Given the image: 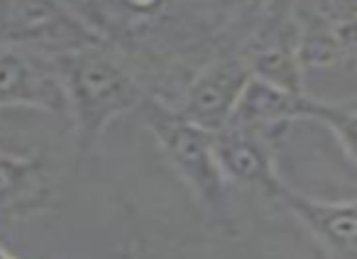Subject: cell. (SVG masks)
<instances>
[{
	"label": "cell",
	"mask_w": 357,
	"mask_h": 259,
	"mask_svg": "<svg viewBox=\"0 0 357 259\" xmlns=\"http://www.w3.org/2000/svg\"><path fill=\"white\" fill-rule=\"evenodd\" d=\"M50 64L64 88L66 115L74 123L79 157L91 155L108 125L137 110L149 95L137 71L105 42L50 56Z\"/></svg>",
	"instance_id": "6da1fadb"
},
{
	"label": "cell",
	"mask_w": 357,
	"mask_h": 259,
	"mask_svg": "<svg viewBox=\"0 0 357 259\" xmlns=\"http://www.w3.org/2000/svg\"><path fill=\"white\" fill-rule=\"evenodd\" d=\"M139 118L157 140L169 166L196 196L201 205L223 228H233V213L228 203V181L218 166L213 152V135L196 127L172 103L149 93L137 108Z\"/></svg>",
	"instance_id": "7a4b0ae2"
},
{
	"label": "cell",
	"mask_w": 357,
	"mask_h": 259,
	"mask_svg": "<svg viewBox=\"0 0 357 259\" xmlns=\"http://www.w3.org/2000/svg\"><path fill=\"white\" fill-rule=\"evenodd\" d=\"M355 103H331V100L311 98L303 93H289L272 84H264L250 76L228 125L252 127L267 132L279 125H289L294 120H311L321 123L335 135L340 150L350 162H355Z\"/></svg>",
	"instance_id": "3957f363"
},
{
	"label": "cell",
	"mask_w": 357,
	"mask_h": 259,
	"mask_svg": "<svg viewBox=\"0 0 357 259\" xmlns=\"http://www.w3.org/2000/svg\"><path fill=\"white\" fill-rule=\"evenodd\" d=\"M0 45L56 56L103 40L64 0H0Z\"/></svg>",
	"instance_id": "277c9868"
},
{
	"label": "cell",
	"mask_w": 357,
	"mask_h": 259,
	"mask_svg": "<svg viewBox=\"0 0 357 259\" xmlns=\"http://www.w3.org/2000/svg\"><path fill=\"white\" fill-rule=\"evenodd\" d=\"M238 56L245 61L252 79L289 93L306 91V76L298 61V22L291 0H277V6L262 17L257 30L240 47Z\"/></svg>",
	"instance_id": "5b68a950"
},
{
	"label": "cell",
	"mask_w": 357,
	"mask_h": 259,
	"mask_svg": "<svg viewBox=\"0 0 357 259\" xmlns=\"http://www.w3.org/2000/svg\"><path fill=\"white\" fill-rule=\"evenodd\" d=\"M250 69L238 54L213 56L186 84L174 108L206 132H218L230 123L235 105L250 81Z\"/></svg>",
	"instance_id": "8992f818"
},
{
	"label": "cell",
	"mask_w": 357,
	"mask_h": 259,
	"mask_svg": "<svg viewBox=\"0 0 357 259\" xmlns=\"http://www.w3.org/2000/svg\"><path fill=\"white\" fill-rule=\"evenodd\" d=\"M35 108L66 115V98L50 56L0 45V110Z\"/></svg>",
	"instance_id": "52a82bcc"
},
{
	"label": "cell",
	"mask_w": 357,
	"mask_h": 259,
	"mask_svg": "<svg viewBox=\"0 0 357 259\" xmlns=\"http://www.w3.org/2000/svg\"><path fill=\"white\" fill-rule=\"evenodd\" d=\"M274 198H279L289 208V213L323 244L333 259H355V230H357V203L347 201H321L301 194L284 184L277 189Z\"/></svg>",
	"instance_id": "ba28073f"
},
{
	"label": "cell",
	"mask_w": 357,
	"mask_h": 259,
	"mask_svg": "<svg viewBox=\"0 0 357 259\" xmlns=\"http://www.w3.org/2000/svg\"><path fill=\"white\" fill-rule=\"evenodd\" d=\"M213 152L225 181L262 189L269 196L277 194L282 186L284 179L274 166L267 135L259 130L225 125L223 130L213 132Z\"/></svg>",
	"instance_id": "9c48e42d"
},
{
	"label": "cell",
	"mask_w": 357,
	"mask_h": 259,
	"mask_svg": "<svg viewBox=\"0 0 357 259\" xmlns=\"http://www.w3.org/2000/svg\"><path fill=\"white\" fill-rule=\"evenodd\" d=\"M45 157H25L0 147V210H20L35 205L45 194Z\"/></svg>",
	"instance_id": "30bf717a"
},
{
	"label": "cell",
	"mask_w": 357,
	"mask_h": 259,
	"mask_svg": "<svg viewBox=\"0 0 357 259\" xmlns=\"http://www.w3.org/2000/svg\"><path fill=\"white\" fill-rule=\"evenodd\" d=\"M0 259H17V257L8 247H3V244H0Z\"/></svg>",
	"instance_id": "8fae6325"
}]
</instances>
